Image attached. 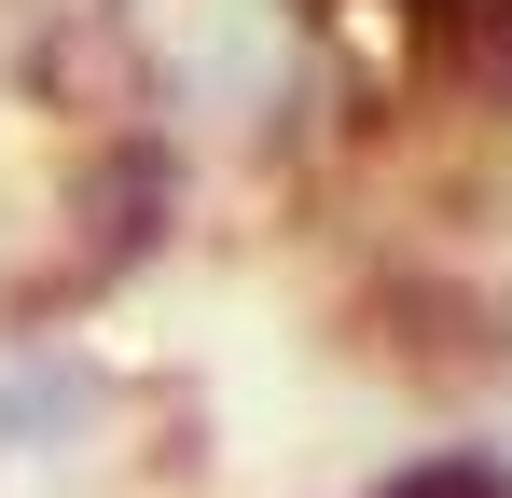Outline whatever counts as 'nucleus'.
I'll return each instance as SVG.
<instances>
[{
	"instance_id": "obj_1",
	"label": "nucleus",
	"mask_w": 512,
	"mask_h": 498,
	"mask_svg": "<svg viewBox=\"0 0 512 498\" xmlns=\"http://www.w3.org/2000/svg\"><path fill=\"white\" fill-rule=\"evenodd\" d=\"M388 498H499V471H457L443 457V471H416V485H388Z\"/></svg>"
}]
</instances>
